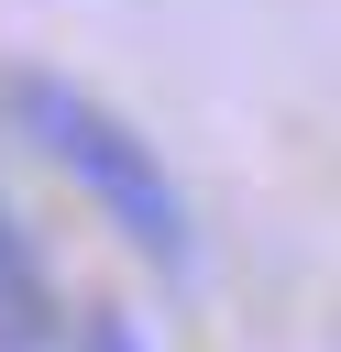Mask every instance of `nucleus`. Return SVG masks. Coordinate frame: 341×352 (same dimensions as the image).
I'll return each mask as SVG.
<instances>
[{
	"instance_id": "nucleus-2",
	"label": "nucleus",
	"mask_w": 341,
	"mask_h": 352,
	"mask_svg": "<svg viewBox=\"0 0 341 352\" xmlns=\"http://www.w3.org/2000/svg\"><path fill=\"white\" fill-rule=\"evenodd\" d=\"M55 330H66L55 275H44L33 231H22V220H11V198H0V352H55Z\"/></svg>"
},
{
	"instance_id": "nucleus-3",
	"label": "nucleus",
	"mask_w": 341,
	"mask_h": 352,
	"mask_svg": "<svg viewBox=\"0 0 341 352\" xmlns=\"http://www.w3.org/2000/svg\"><path fill=\"white\" fill-rule=\"evenodd\" d=\"M77 352H143V330H132V308H110V297H88V308H77Z\"/></svg>"
},
{
	"instance_id": "nucleus-1",
	"label": "nucleus",
	"mask_w": 341,
	"mask_h": 352,
	"mask_svg": "<svg viewBox=\"0 0 341 352\" xmlns=\"http://www.w3.org/2000/svg\"><path fill=\"white\" fill-rule=\"evenodd\" d=\"M0 99H11V121L33 132V154L44 165H66L77 176V198L143 253V264H165V275H187L198 264V220H187V187L165 176V154L99 99V88H77V77H55V66H11L0 77Z\"/></svg>"
}]
</instances>
